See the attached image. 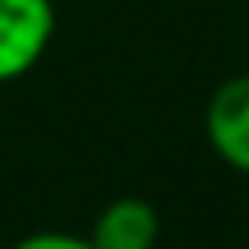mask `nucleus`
Segmentation results:
<instances>
[{"instance_id":"obj_1","label":"nucleus","mask_w":249,"mask_h":249,"mask_svg":"<svg viewBox=\"0 0 249 249\" xmlns=\"http://www.w3.org/2000/svg\"><path fill=\"white\" fill-rule=\"evenodd\" d=\"M54 35L51 0H0V82L23 78Z\"/></svg>"},{"instance_id":"obj_2","label":"nucleus","mask_w":249,"mask_h":249,"mask_svg":"<svg viewBox=\"0 0 249 249\" xmlns=\"http://www.w3.org/2000/svg\"><path fill=\"white\" fill-rule=\"evenodd\" d=\"M206 140L222 163L249 175V74L222 82L206 105Z\"/></svg>"},{"instance_id":"obj_3","label":"nucleus","mask_w":249,"mask_h":249,"mask_svg":"<svg viewBox=\"0 0 249 249\" xmlns=\"http://www.w3.org/2000/svg\"><path fill=\"white\" fill-rule=\"evenodd\" d=\"M89 241L97 249H156V241H160V214L144 198H113L97 214Z\"/></svg>"},{"instance_id":"obj_4","label":"nucleus","mask_w":249,"mask_h":249,"mask_svg":"<svg viewBox=\"0 0 249 249\" xmlns=\"http://www.w3.org/2000/svg\"><path fill=\"white\" fill-rule=\"evenodd\" d=\"M12 249H97L89 237H78V233H58V230H43V233H31V237H19Z\"/></svg>"}]
</instances>
